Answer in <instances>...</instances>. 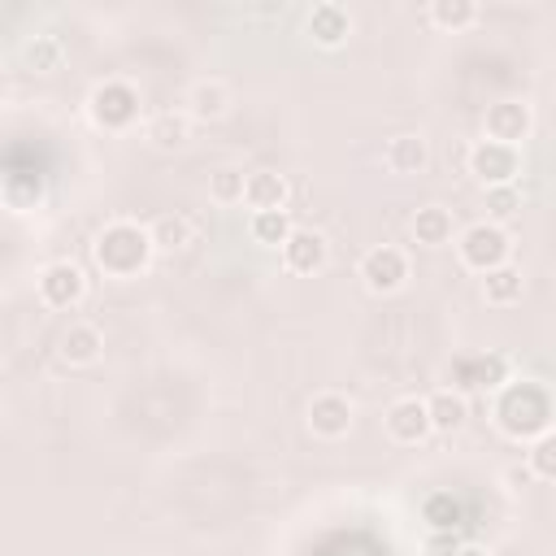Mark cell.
Returning <instances> with one entry per match:
<instances>
[{"label":"cell","instance_id":"obj_1","mask_svg":"<svg viewBox=\"0 0 556 556\" xmlns=\"http://www.w3.org/2000/svg\"><path fill=\"white\" fill-rule=\"evenodd\" d=\"M152 256H156V248H152V239H148V226H139V222H130V217H117V222H109L96 239H91V261L100 265V274L104 278H139L148 265H152Z\"/></svg>","mask_w":556,"mask_h":556},{"label":"cell","instance_id":"obj_2","mask_svg":"<svg viewBox=\"0 0 556 556\" xmlns=\"http://www.w3.org/2000/svg\"><path fill=\"white\" fill-rule=\"evenodd\" d=\"M495 421L517 443H530V439L547 434L552 430V395H547V387L530 382V378L504 382L500 400H495Z\"/></svg>","mask_w":556,"mask_h":556},{"label":"cell","instance_id":"obj_3","mask_svg":"<svg viewBox=\"0 0 556 556\" xmlns=\"http://www.w3.org/2000/svg\"><path fill=\"white\" fill-rule=\"evenodd\" d=\"M139 104H143L139 87H130L126 78H104L87 96V117H91V126L122 135V130H130L139 122Z\"/></svg>","mask_w":556,"mask_h":556},{"label":"cell","instance_id":"obj_4","mask_svg":"<svg viewBox=\"0 0 556 556\" xmlns=\"http://www.w3.org/2000/svg\"><path fill=\"white\" fill-rule=\"evenodd\" d=\"M456 256H460L465 269H473V274H491V269L508 265V256H513V239H508V230L495 226V222H473V226H465V230L456 235Z\"/></svg>","mask_w":556,"mask_h":556},{"label":"cell","instance_id":"obj_5","mask_svg":"<svg viewBox=\"0 0 556 556\" xmlns=\"http://www.w3.org/2000/svg\"><path fill=\"white\" fill-rule=\"evenodd\" d=\"M465 165H469V174H473L482 187H508V182H517V174H521V148L478 139V143L469 148Z\"/></svg>","mask_w":556,"mask_h":556},{"label":"cell","instance_id":"obj_6","mask_svg":"<svg viewBox=\"0 0 556 556\" xmlns=\"http://www.w3.org/2000/svg\"><path fill=\"white\" fill-rule=\"evenodd\" d=\"M361 282L374 295H395L408 282V256L395 243H378L361 256Z\"/></svg>","mask_w":556,"mask_h":556},{"label":"cell","instance_id":"obj_7","mask_svg":"<svg viewBox=\"0 0 556 556\" xmlns=\"http://www.w3.org/2000/svg\"><path fill=\"white\" fill-rule=\"evenodd\" d=\"M482 139L491 143H508V148H521L530 135H534V109L526 100H495L482 117Z\"/></svg>","mask_w":556,"mask_h":556},{"label":"cell","instance_id":"obj_8","mask_svg":"<svg viewBox=\"0 0 556 556\" xmlns=\"http://www.w3.org/2000/svg\"><path fill=\"white\" fill-rule=\"evenodd\" d=\"M39 300L48 308H78L87 300V274L74 261H52L39 269Z\"/></svg>","mask_w":556,"mask_h":556},{"label":"cell","instance_id":"obj_9","mask_svg":"<svg viewBox=\"0 0 556 556\" xmlns=\"http://www.w3.org/2000/svg\"><path fill=\"white\" fill-rule=\"evenodd\" d=\"M282 265L291 269V274H321L326 269V261H330V243H326V235L321 230H308V226H291V235L282 239Z\"/></svg>","mask_w":556,"mask_h":556},{"label":"cell","instance_id":"obj_10","mask_svg":"<svg viewBox=\"0 0 556 556\" xmlns=\"http://www.w3.org/2000/svg\"><path fill=\"white\" fill-rule=\"evenodd\" d=\"M508 382V361L504 356H460L452 365V391H500Z\"/></svg>","mask_w":556,"mask_h":556},{"label":"cell","instance_id":"obj_11","mask_svg":"<svg viewBox=\"0 0 556 556\" xmlns=\"http://www.w3.org/2000/svg\"><path fill=\"white\" fill-rule=\"evenodd\" d=\"M308 430L317 439H343L352 430V400L339 391H321L308 400Z\"/></svg>","mask_w":556,"mask_h":556},{"label":"cell","instance_id":"obj_12","mask_svg":"<svg viewBox=\"0 0 556 556\" xmlns=\"http://www.w3.org/2000/svg\"><path fill=\"white\" fill-rule=\"evenodd\" d=\"M382 426H387V434H391L395 443H404V447H417L421 439H430L426 400H417V395H404V400H395V404L387 408Z\"/></svg>","mask_w":556,"mask_h":556},{"label":"cell","instance_id":"obj_13","mask_svg":"<svg viewBox=\"0 0 556 556\" xmlns=\"http://www.w3.org/2000/svg\"><path fill=\"white\" fill-rule=\"evenodd\" d=\"M287 200H291L287 174H278V169H252V174H243V204L252 213H278V208H287Z\"/></svg>","mask_w":556,"mask_h":556},{"label":"cell","instance_id":"obj_14","mask_svg":"<svg viewBox=\"0 0 556 556\" xmlns=\"http://www.w3.org/2000/svg\"><path fill=\"white\" fill-rule=\"evenodd\" d=\"M100 352H104V334H100L96 321H70V326L61 330V339H56V356H61L65 365H74V369L96 365Z\"/></svg>","mask_w":556,"mask_h":556},{"label":"cell","instance_id":"obj_15","mask_svg":"<svg viewBox=\"0 0 556 556\" xmlns=\"http://www.w3.org/2000/svg\"><path fill=\"white\" fill-rule=\"evenodd\" d=\"M304 30H308V39H313L317 48H343L348 35H352V13H348L343 4H330V0H326V4H313Z\"/></svg>","mask_w":556,"mask_h":556},{"label":"cell","instance_id":"obj_16","mask_svg":"<svg viewBox=\"0 0 556 556\" xmlns=\"http://www.w3.org/2000/svg\"><path fill=\"white\" fill-rule=\"evenodd\" d=\"M382 165L391 174H404V178L408 174H421L430 165V143L421 135H391L387 148H382Z\"/></svg>","mask_w":556,"mask_h":556},{"label":"cell","instance_id":"obj_17","mask_svg":"<svg viewBox=\"0 0 556 556\" xmlns=\"http://www.w3.org/2000/svg\"><path fill=\"white\" fill-rule=\"evenodd\" d=\"M426 417H430V434H456L469 421V400L460 391L443 387L426 400Z\"/></svg>","mask_w":556,"mask_h":556},{"label":"cell","instance_id":"obj_18","mask_svg":"<svg viewBox=\"0 0 556 556\" xmlns=\"http://www.w3.org/2000/svg\"><path fill=\"white\" fill-rule=\"evenodd\" d=\"M148 239L156 252H182L187 243H195V222L187 213H156L148 222Z\"/></svg>","mask_w":556,"mask_h":556},{"label":"cell","instance_id":"obj_19","mask_svg":"<svg viewBox=\"0 0 556 556\" xmlns=\"http://www.w3.org/2000/svg\"><path fill=\"white\" fill-rule=\"evenodd\" d=\"M43 200V178L35 169H13L0 178V204L9 213H30Z\"/></svg>","mask_w":556,"mask_h":556},{"label":"cell","instance_id":"obj_20","mask_svg":"<svg viewBox=\"0 0 556 556\" xmlns=\"http://www.w3.org/2000/svg\"><path fill=\"white\" fill-rule=\"evenodd\" d=\"M521 295H526V278L517 265H500V269L482 274V300L491 308H513V304H521Z\"/></svg>","mask_w":556,"mask_h":556},{"label":"cell","instance_id":"obj_21","mask_svg":"<svg viewBox=\"0 0 556 556\" xmlns=\"http://www.w3.org/2000/svg\"><path fill=\"white\" fill-rule=\"evenodd\" d=\"M143 139L152 148H182L191 139V117L178 113V109H165V113H152L148 126H143Z\"/></svg>","mask_w":556,"mask_h":556},{"label":"cell","instance_id":"obj_22","mask_svg":"<svg viewBox=\"0 0 556 556\" xmlns=\"http://www.w3.org/2000/svg\"><path fill=\"white\" fill-rule=\"evenodd\" d=\"M413 239H417L421 248H443V243H452V213H447L443 204H421V208L413 213Z\"/></svg>","mask_w":556,"mask_h":556},{"label":"cell","instance_id":"obj_23","mask_svg":"<svg viewBox=\"0 0 556 556\" xmlns=\"http://www.w3.org/2000/svg\"><path fill=\"white\" fill-rule=\"evenodd\" d=\"M230 109V91L217 83V78H200L191 91H187V117H200V122H213Z\"/></svg>","mask_w":556,"mask_h":556},{"label":"cell","instance_id":"obj_24","mask_svg":"<svg viewBox=\"0 0 556 556\" xmlns=\"http://www.w3.org/2000/svg\"><path fill=\"white\" fill-rule=\"evenodd\" d=\"M426 17H430V26L456 35V30H469V26L478 22V4H473V0H434V4L426 9Z\"/></svg>","mask_w":556,"mask_h":556},{"label":"cell","instance_id":"obj_25","mask_svg":"<svg viewBox=\"0 0 556 556\" xmlns=\"http://www.w3.org/2000/svg\"><path fill=\"white\" fill-rule=\"evenodd\" d=\"M22 61H26V70H35V74H56V70L65 65V43H61L56 35H35V39L22 48Z\"/></svg>","mask_w":556,"mask_h":556},{"label":"cell","instance_id":"obj_26","mask_svg":"<svg viewBox=\"0 0 556 556\" xmlns=\"http://www.w3.org/2000/svg\"><path fill=\"white\" fill-rule=\"evenodd\" d=\"M460 500L452 495V491H430L426 500H421V521L430 526V530H460Z\"/></svg>","mask_w":556,"mask_h":556},{"label":"cell","instance_id":"obj_27","mask_svg":"<svg viewBox=\"0 0 556 556\" xmlns=\"http://www.w3.org/2000/svg\"><path fill=\"white\" fill-rule=\"evenodd\" d=\"M248 230H252L256 243H265V248H282V239L291 235V217H287V208H278V213H252Z\"/></svg>","mask_w":556,"mask_h":556},{"label":"cell","instance_id":"obj_28","mask_svg":"<svg viewBox=\"0 0 556 556\" xmlns=\"http://www.w3.org/2000/svg\"><path fill=\"white\" fill-rule=\"evenodd\" d=\"M526 469H530V478H539V482H552V478H556V434H552V430L539 434V439H530Z\"/></svg>","mask_w":556,"mask_h":556},{"label":"cell","instance_id":"obj_29","mask_svg":"<svg viewBox=\"0 0 556 556\" xmlns=\"http://www.w3.org/2000/svg\"><path fill=\"white\" fill-rule=\"evenodd\" d=\"M486 222H508V217H517L521 213V191H517V182H508V187H486Z\"/></svg>","mask_w":556,"mask_h":556},{"label":"cell","instance_id":"obj_30","mask_svg":"<svg viewBox=\"0 0 556 556\" xmlns=\"http://www.w3.org/2000/svg\"><path fill=\"white\" fill-rule=\"evenodd\" d=\"M208 195L217 204H243V169H217L208 178Z\"/></svg>","mask_w":556,"mask_h":556},{"label":"cell","instance_id":"obj_31","mask_svg":"<svg viewBox=\"0 0 556 556\" xmlns=\"http://www.w3.org/2000/svg\"><path fill=\"white\" fill-rule=\"evenodd\" d=\"M456 547H460V534H456V530H430L426 543H421L426 556H452Z\"/></svg>","mask_w":556,"mask_h":556},{"label":"cell","instance_id":"obj_32","mask_svg":"<svg viewBox=\"0 0 556 556\" xmlns=\"http://www.w3.org/2000/svg\"><path fill=\"white\" fill-rule=\"evenodd\" d=\"M452 556H491V547H486V543H469V539H460V547H456Z\"/></svg>","mask_w":556,"mask_h":556}]
</instances>
